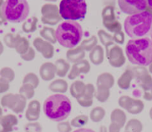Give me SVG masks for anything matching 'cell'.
Wrapping results in <instances>:
<instances>
[{
    "label": "cell",
    "instance_id": "1",
    "mask_svg": "<svg viewBox=\"0 0 152 132\" xmlns=\"http://www.w3.org/2000/svg\"><path fill=\"white\" fill-rule=\"evenodd\" d=\"M125 53L133 64L146 67L152 63V41L148 37L131 39L128 42Z\"/></svg>",
    "mask_w": 152,
    "mask_h": 132
},
{
    "label": "cell",
    "instance_id": "2",
    "mask_svg": "<svg viewBox=\"0 0 152 132\" xmlns=\"http://www.w3.org/2000/svg\"><path fill=\"white\" fill-rule=\"evenodd\" d=\"M124 29L132 39L147 37L152 32V14L144 11L128 16L124 23Z\"/></svg>",
    "mask_w": 152,
    "mask_h": 132
},
{
    "label": "cell",
    "instance_id": "3",
    "mask_svg": "<svg viewBox=\"0 0 152 132\" xmlns=\"http://www.w3.org/2000/svg\"><path fill=\"white\" fill-rule=\"evenodd\" d=\"M72 103L67 96L55 94L49 96L43 103V111L46 117L55 122H61L69 116Z\"/></svg>",
    "mask_w": 152,
    "mask_h": 132
},
{
    "label": "cell",
    "instance_id": "4",
    "mask_svg": "<svg viewBox=\"0 0 152 132\" xmlns=\"http://www.w3.org/2000/svg\"><path fill=\"white\" fill-rule=\"evenodd\" d=\"M83 29L77 22L69 21L61 23L55 31V37L61 46L68 49L75 47L81 41Z\"/></svg>",
    "mask_w": 152,
    "mask_h": 132
},
{
    "label": "cell",
    "instance_id": "5",
    "mask_svg": "<svg viewBox=\"0 0 152 132\" xmlns=\"http://www.w3.org/2000/svg\"><path fill=\"white\" fill-rule=\"evenodd\" d=\"M29 5L26 0H6L2 7L5 19L11 23H20L28 16Z\"/></svg>",
    "mask_w": 152,
    "mask_h": 132
},
{
    "label": "cell",
    "instance_id": "6",
    "mask_svg": "<svg viewBox=\"0 0 152 132\" xmlns=\"http://www.w3.org/2000/svg\"><path fill=\"white\" fill-rule=\"evenodd\" d=\"M87 11L85 0H61L59 12L61 17L66 20H81Z\"/></svg>",
    "mask_w": 152,
    "mask_h": 132
},
{
    "label": "cell",
    "instance_id": "7",
    "mask_svg": "<svg viewBox=\"0 0 152 132\" xmlns=\"http://www.w3.org/2000/svg\"><path fill=\"white\" fill-rule=\"evenodd\" d=\"M119 8L129 15L142 12L147 8V0H118Z\"/></svg>",
    "mask_w": 152,
    "mask_h": 132
},
{
    "label": "cell",
    "instance_id": "8",
    "mask_svg": "<svg viewBox=\"0 0 152 132\" xmlns=\"http://www.w3.org/2000/svg\"><path fill=\"white\" fill-rule=\"evenodd\" d=\"M17 123V120L14 116L8 115L0 120V132H10L12 131V126Z\"/></svg>",
    "mask_w": 152,
    "mask_h": 132
},
{
    "label": "cell",
    "instance_id": "9",
    "mask_svg": "<svg viewBox=\"0 0 152 132\" xmlns=\"http://www.w3.org/2000/svg\"><path fill=\"white\" fill-rule=\"evenodd\" d=\"M128 128H130L132 132H140L142 129V125L137 120H132V121L128 123Z\"/></svg>",
    "mask_w": 152,
    "mask_h": 132
},
{
    "label": "cell",
    "instance_id": "10",
    "mask_svg": "<svg viewBox=\"0 0 152 132\" xmlns=\"http://www.w3.org/2000/svg\"><path fill=\"white\" fill-rule=\"evenodd\" d=\"M87 120V118L86 117H79L73 120L72 125L74 126H76V127H81V125L85 124Z\"/></svg>",
    "mask_w": 152,
    "mask_h": 132
},
{
    "label": "cell",
    "instance_id": "11",
    "mask_svg": "<svg viewBox=\"0 0 152 132\" xmlns=\"http://www.w3.org/2000/svg\"><path fill=\"white\" fill-rule=\"evenodd\" d=\"M104 117V111L100 110V111H93L91 115V118L93 121L99 122Z\"/></svg>",
    "mask_w": 152,
    "mask_h": 132
},
{
    "label": "cell",
    "instance_id": "12",
    "mask_svg": "<svg viewBox=\"0 0 152 132\" xmlns=\"http://www.w3.org/2000/svg\"><path fill=\"white\" fill-rule=\"evenodd\" d=\"M26 131L27 132H40V127L38 124H30L26 127Z\"/></svg>",
    "mask_w": 152,
    "mask_h": 132
},
{
    "label": "cell",
    "instance_id": "13",
    "mask_svg": "<svg viewBox=\"0 0 152 132\" xmlns=\"http://www.w3.org/2000/svg\"><path fill=\"white\" fill-rule=\"evenodd\" d=\"M59 130L61 132H69V128L67 123L61 124L59 125Z\"/></svg>",
    "mask_w": 152,
    "mask_h": 132
},
{
    "label": "cell",
    "instance_id": "14",
    "mask_svg": "<svg viewBox=\"0 0 152 132\" xmlns=\"http://www.w3.org/2000/svg\"><path fill=\"white\" fill-rule=\"evenodd\" d=\"M73 132H95V131L90 128H80V129H78V130L75 131Z\"/></svg>",
    "mask_w": 152,
    "mask_h": 132
},
{
    "label": "cell",
    "instance_id": "15",
    "mask_svg": "<svg viewBox=\"0 0 152 132\" xmlns=\"http://www.w3.org/2000/svg\"><path fill=\"white\" fill-rule=\"evenodd\" d=\"M5 20H5V17H3V15H2V11H0V25H2L4 22H5Z\"/></svg>",
    "mask_w": 152,
    "mask_h": 132
},
{
    "label": "cell",
    "instance_id": "16",
    "mask_svg": "<svg viewBox=\"0 0 152 132\" xmlns=\"http://www.w3.org/2000/svg\"><path fill=\"white\" fill-rule=\"evenodd\" d=\"M147 3H148V8H150L151 11H152V0H147ZM151 11H149V12H151Z\"/></svg>",
    "mask_w": 152,
    "mask_h": 132
},
{
    "label": "cell",
    "instance_id": "17",
    "mask_svg": "<svg viewBox=\"0 0 152 132\" xmlns=\"http://www.w3.org/2000/svg\"><path fill=\"white\" fill-rule=\"evenodd\" d=\"M3 0H0V8H2V5H3Z\"/></svg>",
    "mask_w": 152,
    "mask_h": 132
},
{
    "label": "cell",
    "instance_id": "18",
    "mask_svg": "<svg viewBox=\"0 0 152 132\" xmlns=\"http://www.w3.org/2000/svg\"><path fill=\"white\" fill-rule=\"evenodd\" d=\"M2 44H1V43H0V53L2 52Z\"/></svg>",
    "mask_w": 152,
    "mask_h": 132
},
{
    "label": "cell",
    "instance_id": "19",
    "mask_svg": "<svg viewBox=\"0 0 152 132\" xmlns=\"http://www.w3.org/2000/svg\"><path fill=\"white\" fill-rule=\"evenodd\" d=\"M150 117H151V119L152 120V108L151 109V111H150Z\"/></svg>",
    "mask_w": 152,
    "mask_h": 132
},
{
    "label": "cell",
    "instance_id": "20",
    "mask_svg": "<svg viewBox=\"0 0 152 132\" xmlns=\"http://www.w3.org/2000/svg\"><path fill=\"white\" fill-rule=\"evenodd\" d=\"M150 65H151V67H150V71H151V73H152V63L150 64Z\"/></svg>",
    "mask_w": 152,
    "mask_h": 132
},
{
    "label": "cell",
    "instance_id": "21",
    "mask_svg": "<svg viewBox=\"0 0 152 132\" xmlns=\"http://www.w3.org/2000/svg\"><path fill=\"white\" fill-rule=\"evenodd\" d=\"M2 109H1V108H0V117H1V116H2Z\"/></svg>",
    "mask_w": 152,
    "mask_h": 132
},
{
    "label": "cell",
    "instance_id": "22",
    "mask_svg": "<svg viewBox=\"0 0 152 132\" xmlns=\"http://www.w3.org/2000/svg\"><path fill=\"white\" fill-rule=\"evenodd\" d=\"M151 41H152V32H151Z\"/></svg>",
    "mask_w": 152,
    "mask_h": 132
},
{
    "label": "cell",
    "instance_id": "23",
    "mask_svg": "<svg viewBox=\"0 0 152 132\" xmlns=\"http://www.w3.org/2000/svg\"><path fill=\"white\" fill-rule=\"evenodd\" d=\"M50 1H55V0H50Z\"/></svg>",
    "mask_w": 152,
    "mask_h": 132
}]
</instances>
